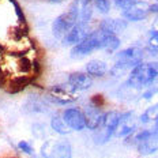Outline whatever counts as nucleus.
<instances>
[{"mask_svg": "<svg viewBox=\"0 0 158 158\" xmlns=\"http://www.w3.org/2000/svg\"><path fill=\"white\" fill-rule=\"evenodd\" d=\"M118 120H120V113L116 110H110V112L104 113L100 126L94 130L95 142L102 144V143H106L108 140H110V138L116 134Z\"/></svg>", "mask_w": 158, "mask_h": 158, "instance_id": "nucleus-2", "label": "nucleus"}, {"mask_svg": "<svg viewBox=\"0 0 158 158\" xmlns=\"http://www.w3.org/2000/svg\"><path fill=\"white\" fill-rule=\"evenodd\" d=\"M33 158H72V147L68 140H47L41 146L40 156Z\"/></svg>", "mask_w": 158, "mask_h": 158, "instance_id": "nucleus-3", "label": "nucleus"}, {"mask_svg": "<svg viewBox=\"0 0 158 158\" xmlns=\"http://www.w3.org/2000/svg\"><path fill=\"white\" fill-rule=\"evenodd\" d=\"M77 23V18L71 14L70 11L63 12L61 15H59L57 18L52 23V33L56 38L63 40L64 35L72 29V26Z\"/></svg>", "mask_w": 158, "mask_h": 158, "instance_id": "nucleus-7", "label": "nucleus"}, {"mask_svg": "<svg viewBox=\"0 0 158 158\" xmlns=\"http://www.w3.org/2000/svg\"><path fill=\"white\" fill-rule=\"evenodd\" d=\"M147 12H154V14H158V3H154V4L149 6V11Z\"/></svg>", "mask_w": 158, "mask_h": 158, "instance_id": "nucleus-26", "label": "nucleus"}, {"mask_svg": "<svg viewBox=\"0 0 158 158\" xmlns=\"http://www.w3.org/2000/svg\"><path fill=\"white\" fill-rule=\"evenodd\" d=\"M8 2H10V4L14 7V10H15V15H16V19H18V22L22 26H26V16L23 14V11H22L19 3L16 2V0H8Z\"/></svg>", "mask_w": 158, "mask_h": 158, "instance_id": "nucleus-21", "label": "nucleus"}, {"mask_svg": "<svg viewBox=\"0 0 158 158\" xmlns=\"http://www.w3.org/2000/svg\"><path fill=\"white\" fill-rule=\"evenodd\" d=\"M147 14H149V12H147L146 10L139 8L136 6V7L130 8V10H127V11L121 12V18H123L124 21H127V22H139V21L146 19Z\"/></svg>", "mask_w": 158, "mask_h": 158, "instance_id": "nucleus-17", "label": "nucleus"}, {"mask_svg": "<svg viewBox=\"0 0 158 158\" xmlns=\"http://www.w3.org/2000/svg\"><path fill=\"white\" fill-rule=\"evenodd\" d=\"M156 93H157V90H147L146 93L143 94V98H146V100H150V98L153 97Z\"/></svg>", "mask_w": 158, "mask_h": 158, "instance_id": "nucleus-25", "label": "nucleus"}, {"mask_svg": "<svg viewBox=\"0 0 158 158\" xmlns=\"http://www.w3.org/2000/svg\"><path fill=\"white\" fill-rule=\"evenodd\" d=\"M89 33H90L89 31V23L77 22V23L72 26L71 30L64 35V38L61 40V41H63L64 45H72V47H74V45L79 44Z\"/></svg>", "mask_w": 158, "mask_h": 158, "instance_id": "nucleus-11", "label": "nucleus"}, {"mask_svg": "<svg viewBox=\"0 0 158 158\" xmlns=\"http://www.w3.org/2000/svg\"><path fill=\"white\" fill-rule=\"evenodd\" d=\"M91 2H93V0H91Z\"/></svg>", "mask_w": 158, "mask_h": 158, "instance_id": "nucleus-31", "label": "nucleus"}, {"mask_svg": "<svg viewBox=\"0 0 158 158\" xmlns=\"http://www.w3.org/2000/svg\"><path fill=\"white\" fill-rule=\"evenodd\" d=\"M126 27H127V21H124L123 18L121 19H105V21H102L100 23L101 30H105L116 35L120 31H123Z\"/></svg>", "mask_w": 158, "mask_h": 158, "instance_id": "nucleus-16", "label": "nucleus"}, {"mask_svg": "<svg viewBox=\"0 0 158 158\" xmlns=\"http://www.w3.org/2000/svg\"><path fill=\"white\" fill-rule=\"evenodd\" d=\"M18 149L21 150L22 153L27 154V156H34V147L29 142H26V140H21V142L18 143Z\"/></svg>", "mask_w": 158, "mask_h": 158, "instance_id": "nucleus-23", "label": "nucleus"}, {"mask_svg": "<svg viewBox=\"0 0 158 158\" xmlns=\"http://www.w3.org/2000/svg\"><path fill=\"white\" fill-rule=\"evenodd\" d=\"M135 128H136V117H135V113L128 110L126 113L120 114V120H118L117 130L114 135L118 138H128L130 135H132Z\"/></svg>", "mask_w": 158, "mask_h": 158, "instance_id": "nucleus-9", "label": "nucleus"}, {"mask_svg": "<svg viewBox=\"0 0 158 158\" xmlns=\"http://www.w3.org/2000/svg\"><path fill=\"white\" fill-rule=\"evenodd\" d=\"M156 158H158V157H156Z\"/></svg>", "mask_w": 158, "mask_h": 158, "instance_id": "nucleus-30", "label": "nucleus"}, {"mask_svg": "<svg viewBox=\"0 0 158 158\" xmlns=\"http://www.w3.org/2000/svg\"><path fill=\"white\" fill-rule=\"evenodd\" d=\"M100 29V27H98ZM101 37H100V49L108 52V53H113L116 52L118 48H120V38L117 37L116 34H112V33H108L105 30H101Z\"/></svg>", "mask_w": 158, "mask_h": 158, "instance_id": "nucleus-13", "label": "nucleus"}, {"mask_svg": "<svg viewBox=\"0 0 158 158\" xmlns=\"http://www.w3.org/2000/svg\"><path fill=\"white\" fill-rule=\"evenodd\" d=\"M143 55H144V52L142 48L130 47L127 49H123V51L117 52L116 56H114V63L123 65V67H126L131 71L135 65L142 63Z\"/></svg>", "mask_w": 158, "mask_h": 158, "instance_id": "nucleus-5", "label": "nucleus"}, {"mask_svg": "<svg viewBox=\"0 0 158 158\" xmlns=\"http://www.w3.org/2000/svg\"><path fill=\"white\" fill-rule=\"evenodd\" d=\"M93 6L98 12H101V14H108V12L110 11L112 3H110V0H93Z\"/></svg>", "mask_w": 158, "mask_h": 158, "instance_id": "nucleus-20", "label": "nucleus"}, {"mask_svg": "<svg viewBox=\"0 0 158 158\" xmlns=\"http://www.w3.org/2000/svg\"><path fill=\"white\" fill-rule=\"evenodd\" d=\"M61 117L71 131H83L86 128V118L83 110H81L79 108H67L63 110Z\"/></svg>", "mask_w": 158, "mask_h": 158, "instance_id": "nucleus-6", "label": "nucleus"}, {"mask_svg": "<svg viewBox=\"0 0 158 158\" xmlns=\"http://www.w3.org/2000/svg\"><path fill=\"white\" fill-rule=\"evenodd\" d=\"M158 118V104L157 105H153L147 109L144 113L140 116V121L144 124V123H149L151 120H157Z\"/></svg>", "mask_w": 158, "mask_h": 158, "instance_id": "nucleus-19", "label": "nucleus"}, {"mask_svg": "<svg viewBox=\"0 0 158 158\" xmlns=\"http://www.w3.org/2000/svg\"><path fill=\"white\" fill-rule=\"evenodd\" d=\"M100 37H101L100 29H95L94 31H90L79 44L74 45L71 48V56L74 59H81L98 51L100 49Z\"/></svg>", "mask_w": 158, "mask_h": 158, "instance_id": "nucleus-4", "label": "nucleus"}, {"mask_svg": "<svg viewBox=\"0 0 158 158\" xmlns=\"http://www.w3.org/2000/svg\"><path fill=\"white\" fill-rule=\"evenodd\" d=\"M136 150L142 156H150L158 151V136L154 134H151L147 139L142 140L140 143L136 144Z\"/></svg>", "mask_w": 158, "mask_h": 158, "instance_id": "nucleus-15", "label": "nucleus"}, {"mask_svg": "<svg viewBox=\"0 0 158 158\" xmlns=\"http://www.w3.org/2000/svg\"><path fill=\"white\" fill-rule=\"evenodd\" d=\"M154 121H156V123H154V128L151 131H153L154 135H157V136H158V118H157V120H154Z\"/></svg>", "mask_w": 158, "mask_h": 158, "instance_id": "nucleus-27", "label": "nucleus"}, {"mask_svg": "<svg viewBox=\"0 0 158 158\" xmlns=\"http://www.w3.org/2000/svg\"><path fill=\"white\" fill-rule=\"evenodd\" d=\"M51 128L57 132L59 135H68L71 132V130L67 127V124L64 123L61 114H53L51 117Z\"/></svg>", "mask_w": 158, "mask_h": 158, "instance_id": "nucleus-18", "label": "nucleus"}, {"mask_svg": "<svg viewBox=\"0 0 158 158\" xmlns=\"http://www.w3.org/2000/svg\"><path fill=\"white\" fill-rule=\"evenodd\" d=\"M49 3H61L63 2V0H48Z\"/></svg>", "mask_w": 158, "mask_h": 158, "instance_id": "nucleus-28", "label": "nucleus"}, {"mask_svg": "<svg viewBox=\"0 0 158 158\" xmlns=\"http://www.w3.org/2000/svg\"><path fill=\"white\" fill-rule=\"evenodd\" d=\"M114 6L120 8L121 11H127L130 8H134L138 6L136 0H114Z\"/></svg>", "mask_w": 158, "mask_h": 158, "instance_id": "nucleus-22", "label": "nucleus"}, {"mask_svg": "<svg viewBox=\"0 0 158 158\" xmlns=\"http://www.w3.org/2000/svg\"><path fill=\"white\" fill-rule=\"evenodd\" d=\"M156 2H157V3H158V0H156Z\"/></svg>", "mask_w": 158, "mask_h": 158, "instance_id": "nucleus-29", "label": "nucleus"}, {"mask_svg": "<svg viewBox=\"0 0 158 158\" xmlns=\"http://www.w3.org/2000/svg\"><path fill=\"white\" fill-rule=\"evenodd\" d=\"M67 85L75 93H77V91H85L91 87V85H93V78L89 77L86 72L75 71L68 75Z\"/></svg>", "mask_w": 158, "mask_h": 158, "instance_id": "nucleus-10", "label": "nucleus"}, {"mask_svg": "<svg viewBox=\"0 0 158 158\" xmlns=\"http://www.w3.org/2000/svg\"><path fill=\"white\" fill-rule=\"evenodd\" d=\"M158 78V63L149 61V63H140L135 65L130 71L128 79L126 81V86L132 90L140 89L144 86H150Z\"/></svg>", "mask_w": 158, "mask_h": 158, "instance_id": "nucleus-1", "label": "nucleus"}, {"mask_svg": "<svg viewBox=\"0 0 158 158\" xmlns=\"http://www.w3.org/2000/svg\"><path fill=\"white\" fill-rule=\"evenodd\" d=\"M68 11L77 18V22L89 23L93 16V6L91 0H74Z\"/></svg>", "mask_w": 158, "mask_h": 158, "instance_id": "nucleus-8", "label": "nucleus"}, {"mask_svg": "<svg viewBox=\"0 0 158 158\" xmlns=\"http://www.w3.org/2000/svg\"><path fill=\"white\" fill-rule=\"evenodd\" d=\"M106 72H108V64L105 61L98 60V59L87 61L86 74L90 78H102L104 75H106Z\"/></svg>", "mask_w": 158, "mask_h": 158, "instance_id": "nucleus-14", "label": "nucleus"}, {"mask_svg": "<svg viewBox=\"0 0 158 158\" xmlns=\"http://www.w3.org/2000/svg\"><path fill=\"white\" fill-rule=\"evenodd\" d=\"M83 114H85V118H86V128L89 130H95L101 123V118L104 116V112L101 110L100 106L94 104H89L83 110Z\"/></svg>", "mask_w": 158, "mask_h": 158, "instance_id": "nucleus-12", "label": "nucleus"}, {"mask_svg": "<svg viewBox=\"0 0 158 158\" xmlns=\"http://www.w3.org/2000/svg\"><path fill=\"white\" fill-rule=\"evenodd\" d=\"M150 44L158 47V30H151L150 31Z\"/></svg>", "mask_w": 158, "mask_h": 158, "instance_id": "nucleus-24", "label": "nucleus"}]
</instances>
